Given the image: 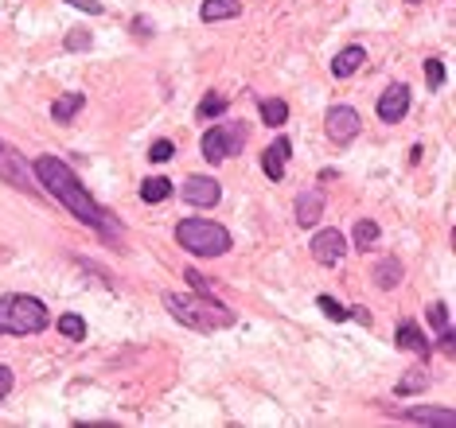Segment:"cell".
Instances as JSON below:
<instances>
[{
    "mask_svg": "<svg viewBox=\"0 0 456 428\" xmlns=\"http://www.w3.org/2000/svg\"><path fill=\"white\" fill-rule=\"evenodd\" d=\"M242 144H246V125L231 121V125H215V129H207L200 149H203V160L223 164V160H231V156L242 152Z\"/></svg>",
    "mask_w": 456,
    "mask_h": 428,
    "instance_id": "5b68a950",
    "label": "cell"
},
{
    "mask_svg": "<svg viewBox=\"0 0 456 428\" xmlns=\"http://www.w3.org/2000/svg\"><path fill=\"white\" fill-rule=\"evenodd\" d=\"M90 44H94L90 31H70L67 36V51H90Z\"/></svg>",
    "mask_w": 456,
    "mask_h": 428,
    "instance_id": "f1b7e54d",
    "label": "cell"
},
{
    "mask_svg": "<svg viewBox=\"0 0 456 428\" xmlns=\"http://www.w3.org/2000/svg\"><path fill=\"white\" fill-rule=\"evenodd\" d=\"M316 308H320V311H324V316H328V319H336V323H344V319H351V311H347L344 304H339V300H331V296H320V300H316Z\"/></svg>",
    "mask_w": 456,
    "mask_h": 428,
    "instance_id": "d4e9b609",
    "label": "cell"
},
{
    "mask_svg": "<svg viewBox=\"0 0 456 428\" xmlns=\"http://www.w3.org/2000/svg\"><path fill=\"white\" fill-rule=\"evenodd\" d=\"M406 113H410V86H402V82H398V86H390L379 98V117L387 125H398Z\"/></svg>",
    "mask_w": 456,
    "mask_h": 428,
    "instance_id": "30bf717a",
    "label": "cell"
},
{
    "mask_svg": "<svg viewBox=\"0 0 456 428\" xmlns=\"http://www.w3.org/2000/svg\"><path fill=\"white\" fill-rule=\"evenodd\" d=\"M82 106H86V93L70 90V93H63V98H55V106H51V117H55L59 125H70V121L78 117Z\"/></svg>",
    "mask_w": 456,
    "mask_h": 428,
    "instance_id": "e0dca14e",
    "label": "cell"
},
{
    "mask_svg": "<svg viewBox=\"0 0 456 428\" xmlns=\"http://www.w3.org/2000/svg\"><path fill=\"white\" fill-rule=\"evenodd\" d=\"M183 277L191 280V288H195V292H203V296H211V280H207L203 273H195V269H188V273H183Z\"/></svg>",
    "mask_w": 456,
    "mask_h": 428,
    "instance_id": "f546056e",
    "label": "cell"
},
{
    "mask_svg": "<svg viewBox=\"0 0 456 428\" xmlns=\"http://www.w3.org/2000/svg\"><path fill=\"white\" fill-rule=\"evenodd\" d=\"M172 156H175V144H172V141H157V144L149 149V160H152V164H168Z\"/></svg>",
    "mask_w": 456,
    "mask_h": 428,
    "instance_id": "83f0119b",
    "label": "cell"
},
{
    "mask_svg": "<svg viewBox=\"0 0 456 428\" xmlns=\"http://www.w3.org/2000/svg\"><path fill=\"white\" fill-rule=\"evenodd\" d=\"M180 195L191 206H215L223 199V187H219V180H211V175H188L180 187Z\"/></svg>",
    "mask_w": 456,
    "mask_h": 428,
    "instance_id": "ba28073f",
    "label": "cell"
},
{
    "mask_svg": "<svg viewBox=\"0 0 456 428\" xmlns=\"http://www.w3.org/2000/svg\"><path fill=\"white\" fill-rule=\"evenodd\" d=\"M172 195V180H164V175H152V180L141 183V199L144 203H164Z\"/></svg>",
    "mask_w": 456,
    "mask_h": 428,
    "instance_id": "44dd1931",
    "label": "cell"
},
{
    "mask_svg": "<svg viewBox=\"0 0 456 428\" xmlns=\"http://www.w3.org/2000/svg\"><path fill=\"white\" fill-rule=\"evenodd\" d=\"M394 339H398V347L402 351H413L418 359H429V351H433V343L421 335V327L418 323H398V331H394Z\"/></svg>",
    "mask_w": 456,
    "mask_h": 428,
    "instance_id": "4fadbf2b",
    "label": "cell"
},
{
    "mask_svg": "<svg viewBox=\"0 0 456 428\" xmlns=\"http://www.w3.org/2000/svg\"><path fill=\"white\" fill-rule=\"evenodd\" d=\"M257 113H262V121L269 125V129L289 121V106H285L281 98H262V101H257Z\"/></svg>",
    "mask_w": 456,
    "mask_h": 428,
    "instance_id": "d6986e66",
    "label": "cell"
},
{
    "mask_svg": "<svg viewBox=\"0 0 456 428\" xmlns=\"http://www.w3.org/2000/svg\"><path fill=\"white\" fill-rule=\"evenodd\" d=\"M242 16V0H203L200 20L203 24H215V20H234Z\"/></svg>",
    "mask_w": 456,
    "mask_h": 428,
    "instance_id": "2e32d148",
    "label": "cell"
},
{
    "mask_svg": "<svg viewBox=\"0 0 456 428\" xmlns=\"http://www.w3.org/2000/svg\"><path fill=\"white\" fill-rule=\"evenodd\" d=\"M289 152H293V141H289V137H277V141L262 152V172H265L273 183L285 180V160H289Z\"/></svg>",
    "mask_w": 456,
    "mask_h": 428,
    "instance_id": "8fae6325",
    "label": "cell"
},
{
    "mask_svg": "<svg viewBox=\"0 0 456 428\" xmlns=\"http://www.w3.org/2000/svg\"><path fill=\"white\" fill-rule=\"evenodd\" d=\"M425 385H429V374H425V370H406V378L398 382V393H402V398H406V393H421Z\"/></svg>",
    "mask_w": 456,
    "mask_h": 428,
    "instance_id": "cb8c5ba5",
    "label": "cell"
},
{
    "mask_svg": "<svg viewBox=\"0 0 456 428\" xmlns=\"http://www.w3.org/2000/svg\"><path fill=\"white\" fill-rule=\"evenodd\" d=\"M320 218H324V191H320V187H308V191L297 195V222L316 226Z\"/></svg>",
    "mask_w": 456,
    "mask_h": 428,
    "instance_id": "7c38bea8",
    "label": "cell"
},
{
    "mask_svg": "<svg viewBox=\"0 0 456 428\" xmlns=\"http://www.w3.org/2000/svg\"><path fill=\"white\" fill-rule=\"evenodd\" d=\"M55 327H59V335L70 339V343L86 339V319H82L78 311H67V316H59V319H55Z\"/></svg>",
    "mask_w": 456,
    "mask_h": 428,
    "instance_id": "ffe728a7",
    "label": "cell"
},
{
    "mask_svg": "<svg viewBox=\"0 0 456 428\" xmlns=\"http://www.w3.org/2000/svg\"><path fill=\"white\" fill-rule=\"evenodd\" d=\"M344 254H347V238L339 234V230H320V234L313 238V257L320 261V265L336 269L339 261H344Z\"/></svg>",
    "mask_w": 456,
    "mask_h": 428,
    "instance_id": "9c48e42d",
    "label": "cell"
},
{
    "mask_svg": "<svg viewBox=\"0 0 456 428\" xmlns=\"http://www.w3.org/2000/svg\"><path fill=\"white\" fill-rule=\"evenodd\" d=\"M175 242L195 257H223V254H231L234 238H231V230L223 222H215V218H180Z\"/></svg>",
    "mask_w": 456,
    "mask_h": 428,
    "instance_id": "277c9868",
    "label": "cell"
},
{
    "mask_svg": "<svg viewBox=\"0 0 456 428\" xmlns=\"http://www.w3.org/2000/svg\"><path fill=\"white\" fill-rule=\"evenodd\" d=\"M402 277H406V269H402V261H398V257H382L379 265H375V285H379L382 292L398 288V285H402Z\"/></svg>",
    "mask_w": 456,
    "mask_h": 428,
    "instance_id": "ac0fdd59",
    "label": "cell"
},
{
    "mask_svg": "<svg viewBox=\"0 0 456 428\" xmlns=\"http://www.w3.org/2000/svg\"><path fill=\"white\" fill-rule=\"evenodd\" d=\"M379 234H382V230H379L375 218H359V222H355V246L362 249V254L379 242Z\"/></svg>",
    "mask_w": 456,
    "mask_h": 428,
    "instance_id": "7402d4cb",
    "label": "cell"
},
{
    "mask_svg": "<svg viewBox=\"0 0 456 428\" xmlns=\"http://www.w3.org/2000/svg\"><path fill=\"white\" fill-rule=\"evenodd\" d=\"M362 62H367V51H362L359 44H351L344 51H336V59H331V75H336V78H351Z\"/></svg>",
    "mask_w": 456,
    "mask_h": 428,
    "instance_id": "5bb4252c",
    "label": "cell"
},
{
    "mask_svg": "<svg viewBox=\"0 0 456 428\" xmlns=\"http://www.w3.org/2000/svg\"><path fill=\"white\" fill-rule=\"evenodd\" d=\"M67 4H75V8H86L90 16H98V12H102V4H98V0H67Z\"/></svg>",
    "mask_w": 456,
    "mask_h": 428,
    "instance_id": "1f68e13d",
    "label": "cell"
},
{
    "mask_svg": "<svg viewBox=\"0 0 456 428\" xmlns=\"http://www.w3.org/2000/svg\"><path fill=\"white\" fill-rule=\"evenodd\" d=\"M429 323L437 327V335H444V331H452V327H449V304H444V300H437V304H429Z\"/></svg>",
    "mask_w": 456,
    "mask_h": 428,
    "instance_id": "484cf974",
    "label": "cell"
},
{
    "mask_svg": "<svg viewBox=\"0 0 456 428\" xmlns=\"http://www.w3.org/2000/svg\"><path fill=\"white\" fill-rule=\"evenodd\" d=\"M226 106H231V101H226L223 93H207L200 106H195V117H200V121H211V117H219V113H226Z\"/></svg>",
    "mask_w": 456,
    "mask_h": 428,
    "instance_id": "603a6c76",
    "label": "cell"
},
{
    "mask_svg": "<svg viewBox=\"0 0 456 428\" xmlns=\"http://www.w3.org/2000/svg\"><path fill=\"white\" fill-rule=\"evenodd\" d=\"M164 308H168V316L175 323H183L191 331H223V327H234V319H238L226 304H219L215 296H203V292H195V296L164 292Z\"/></svg>",
    "mask_w": 456,
    "mask_h": 428,
    "instance_id": "7a4b0ae2",
    "label": "cell"
},
{
    "mask_svg": "<svg viewBox=\"0 0 456 428\" xmlns=\"http://www.w3.org/2000/svg\"><path fill=\"white\" fill-rule=\"evenodd\" d=\"M425 82H429V90H441V86H444V67H441V59H425Z\"/></svg>",
    "mask_w": 456,
    "mask_h": 428,
    "instance_id": "4316f807",
    "label": "cell"
},
{
    "mask_svg": "<svg viewBox=\"0 0 456 428\" xmlns=\"http://www.w3.org/2000/svg\"><path fill=\"white\" fill-rule=\"evenodd\" d=\"M8 393H12V370H8L4 362H0V401H4Z\"/></svg>",
    "mask_w": 456,
    "mask_h": 428,
    "instance_id": "4dcf8cb0",
    "label": "cell"
},
{
    "mask_svg": "<svg viewBox=\"0 0 456 428\" xmlns=\"http://www.w3.org/2000/svg\"><path fill=\"white\" fill-rule=\"evenodd\" d=\"M359 129H362V117L351 106H331L328 109V117H324V133H328V141H336V144H351L359 137Z\"/></svg>",
    "mask_w": 456,
    "mask_h": 428,
    "instance_id": "8992f818",
    "label": "cell"
},
{
    "mask_svg": "<svg viewBox=\"0 0 456 428\" xmlns=\"http://www.w3.org/2000/svg\"><path fill=\"white\" fill-rule=\"evenodd\" d=\"M32 172H36L39 187H47V195H55V199L63 203L67 211L78 218V222H86L90 230H98V234L110 238V242H118V238H121V226L110 222L106 206H102L94 195L86 191V187H82V180L67 168L63 160H59V156H36Z\"/></svg>",
    "mask_w": 456,
    "mask_h": 428,
    "instance_id": "6da1fadb",
    "label": "cell"
},
{
    "mask_svg": "<svg viewBox=\"0 0 456 428\" xmlns=\"http://www.w3.org/2000/svg\"><path fill=\"white\" fill-rule=\"evenodd\" d=\"M0 180L12 183L16 191H32V175H28L24 156H20L12 144H4V141H0Z\"/></svg>",
    "mask_w": 456,
    "mask_h": 428,
    "instance_id": "52a82bcc",
    "label": "cell"
},
{
    "mask_svg": "<svg viewBox=\"0 0 456 428\" xmlns=\"http://www.w3.org/2000/svg\"><path fill=\"white\" fill-rule=\"evenodd\" d=\"M406 421H413V424H433V428H452L456 424V413L452 409H425V405H413V409H406L402 413Z\"/></svg>",
    "mask_w": 456,
    "mask_h": 428,
    "instance_id": "9a60e30c",
    "label": "cell"
},
{
    "mask_svg": "<svg viewBox=\"0 0 456 428\" xmlns=\"http://www.w3.org/2000/svg\"><path fill=\"white\" fill-rule=\"evenodd\" d=\"M51 327V311L39 296L8 292L0 296V335H39Z\"/></svg>",
    "mask_w": 456,
    "mask_h": 428,
    "instance_id": "3957f363",
    "label": "cell"
}]
</instances>
